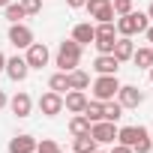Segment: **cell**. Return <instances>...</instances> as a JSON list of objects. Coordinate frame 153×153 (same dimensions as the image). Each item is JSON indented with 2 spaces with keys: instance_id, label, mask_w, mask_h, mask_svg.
<instances>
[{
  "instance_id": "cell-1",
  "label": "cell",
  "mask_w": 153,
  "mask_h": 153,
  "mask_svg": "<svg viewBox=\"0 0 153 153\" xmlns=\"http://www.w3.org/2000/svg\"><path fill=\"white\" fill-rule=\"evenodd\" d=\"M147 24H150L147 12H135V9H132V12H126V15H117L114 30H117V36H135V33H144Z\"/></svg>"
},
{
  "instance_id": "cell-2",
  "label": "cell",
  "mask_w": 153,
  "mask_h": 153,
  "mask_svg": "<svg viewBox=\"0 0 153 153\" xmlns=\"http://www.w3.org/2000/svg\"><path fill=\"white\" fill-rule=\"evenodd\" d=\"M57 69L60 72H72V69H78L81 63V45L75 42V39H63L60 48H57Z\"/></svg>"
},
{
  "instance_id": "cell-3",
  "label": "cell",
  "mask_w": 153,
  "mask_h": 153,
  "mask_svg": "<svg viewBox=\"0 0 153 153\" xmlns=\"http://www.w3.org/2000/svg\"><path fill=\"white\" fill-rule=\"evenodd\" d=\"M117 90H120L117 75H99V78L93 81V99H99V102L114 99V96H117Z\"/></svg>"
},
{
  "instance_id": "cell-4",
  "label": "cell",
  "mask_w": 153,
  "mask_h": 153,
  "mask_svg": "<svg viewBox=\"0 0 153 153\" xmlns=\"http://www.w3.org/2000/svg\"><path fill=\"white\" fill-rule=\"evenodd\" d=\"M114 42H117L114 21H111V24H96V36H93L96 51H99V54H111V51H114Z\"/></svg>"
},
{
  "instance_id": "cell-5",
  "label": "cell",
  "mask_w": 153,
  "mask_h": 153,
  "mask_svg": "<svg viewBox=\"0 0 153 153\" xmlns=\"http://www.w3.org/2000/svg\"><path fill=\"white\" fill-rule=\"evenodd\" d=\"M24 51H27V54H24V60H27V66H30V69H42V66H48V60H51V51H48V45H45V42H30Z\"/></svg>"
},
{
  "instance_id": "cell-6",
  "label": "cell",
  "mask_w": 153,
  "mask_h": 153,
  "mask_svg": "<svg viewBox=\"0 0 153 153\" xmlns=\"http://www.w3.org/2000/svg\"><path fill=\"white\" fill-rule=\"evenodd\" d=\"M84 9L90 12V18H96L99 24H111L117 15H114V6H111V0H87Z\"/></svg>"
},
{
  "instance_id": "cell-7",
  "label": "cell",
  "mask_w": 153,
  "mask_h": 153,
  "mask_svg": "<svg viewBox=\"0 0 153 153\" xmlns=\"http://www.w3.org/2000/svg\"><path fill=\"white\" fill-rule=\"evenodd\" d=\"M90 135H93L96 144H114L117 141V126L111 120H96V123H90Z\"/></svg>"
},
{
  "instance_id": "cell-8",
  "label": "cell",
  "mask_w": 153,
  "mask_h": 153,
  "mask_svg": "<svg viewBox=\"0 0 153 153\" xmlns=\"http://www.w3.org/2000/svg\"><path fill=\"white\" fill-rule=\"evenodd\" d=\"M117 102L123 105V111H126V108H138V105L144 102V93H141L135 84H120V90H117Z\"/></svg>"
},
{
  "instance_id": "cell-9",
  "label": "cell",
  "mask_w": 153,
  "mask_h": 153,
  "mask_svg": "<svg viewBox=\"0 0 153 153\" xmlns=\"http://www.w3.org/2000/svg\"><path fill=\"white\" fill-rule=\"evenodd\" d=\"M39 111H42L45 117H57V114L63 111V93H54V90L42 93V96H39Z\"/></svg>"
},
{
  "instance_id": "cell-10",
  "label": "cell",
  "mask_w": 153,
  "mask_h": 153,
  "mask_svg": "<svg viewBox=\"0 0 153 153\" xmlns=\"http://www.w3.org/2000/svg\"><path fill=\"white\" fill-rule=\"evenodd\" d=\"M3 72L9 75L15 84H18V81H24V78H27L30 66H27V60H24V57H18V54H15V57H6V69H3Z\"/></svg>"
},
{
  "instance_id": "cell-11",
  "label": "cell",
  "mask_w": 153,
  "mask_h": 153,
  "mask_svg": "<svg viewBox=\"0 0 153 153\" xmlns=\"http://www.w3.org/2000/svg\"><path fill=\"white\" fill-rule=\"evenodd\" d=\"M9 42L15 45V48H27L30 42H33V30L27 27V24H9Z\"/></svg>"
},
{
  "instance_id": "cell-12",
  "label": "cell",
  "mask_w": 153,
  "mask_h": 153,
  "mask_svg": "<svg viewBox=\"0 0 153 153\" xmlns=\"http://www.w3.org/2000/svg\"><path fill=\"white\" fill-rule=\"evenodd\" d=\"M9 111H12L15 117H30V111H33V99H30V93L18 90V93L9 99Z\"/></svg>"
},
{
  "instance_id": "cell-13",
  "label": "cell",
  "mask_w": 153,
  "mask_h": 153,
  "mask_svg": "<svg viewBox=\"0 0 153 153\" xmlns=\"http://www.w3.org/2000/svg\"><path fill=\"white\" fill-rule=\"evenodd\" d=\"M84 105H87V93H84V90H66V96H63V108H66L69 114H81Z\"/></svg>"
},
{
  "instance_id": "cell-14",
  "label": "cell",
  "mask_w": 153,
  "mask_h": 153,
  "mask_svg": "<svg viewBox=\"0 0 153 153\" xmlns=\"http://www.w3.org/2000/svg\"><path fill=\"white\" fill-rule=\"evenodd\" d=\"M93 69H96V75H117V69H120V60H117L114 54H96V60H93Z\"/></svg>"
},
{
  "instance_id": "cell-15",
  "label": "cell",
  "mask_w": 153,
  "mask_h": 153,
  "mask_svg": "<svg viewBox=\"0 0 153 153\" xmlns=\"http://www.w3.org/2000/svg\"><path fill=\"white\" fill-rule=\"evenodd\" d=\"M93 36H96V27H93L90 21H81V24H75V27H72V39L78 42L81 48H84V45H90V42H93Z\"/></svg>"
},
{
  "instance_id": "cell-16",
  "label": "cell",
  "mask_w": 153,
  "mask_h": 153,
  "mask_svg": "<svg viewBox=\"0 0 153 153\" xmlns=\"http://www.w3.org/2000/svg\"><path fill=\"white\" fill-rule=\"evenodd\" d=\"M132 51H135V42H132V36H117V42H114V57L120 60V63H126V60H132Z\"/></svg>"
},
{
  "instance_id": "cell-17",
  "label": "cell",
  "mask_w": 153,
  "mask_h": 153,
  "mask_svg": "<svg viewBox=\"0 0 153 153\" xmlns=\"http://www.w3.org/2000/svg\"><path fill=\"white\" fill-rule=\"evenodd\" d=\"M9 153H36V138L33 135H15V138H9Z\"/></svg>"
},
{
  "instance_id": "cell-18",
  "label": "cell",
  "mask_w": 153,
  "mask_h": 153,
  "mask_svg": "<svg viewBox=\"0 0 153 153\" xmlns=\"http://www.w3.org/2000/svg\"><path fill=\"white\" fill-rule=\"evenodd\" d=\"M66 81H69V90H87L90 87V75L84 69H72V72H66Z\"/></svg>"
},
{
  "instance_id": "cell-19",
  "label": "cell",
  "mask_w": 153,
  "mask_h": 153,
  "mask_svg": "<svg viewBox=\"0 0 153 153\" xmlns=\"http://www.w3.org/2000/svg\"><path fill=\"white\" fill-rule=\"evenodd\" d=\"M99 144L93 141V135L87 132V135H75V141H72V153H93Z\"/></svg>"
},
{
  "instance_id": "cell-20",
  "label": "cell",
  "mask_w": 153,
  "mask_h": 153,
  "mask_svg": "<svg viewBox=\"0 0 153 153\" xmlns=\"http://www.w3.org/2000/svg\"><path fill=\"white\" fill-rule=\"evenodd\" d=\"M123 117V105L117 102V99H108V102H102V120H111V123H117Z\"/></svg>"
},
{
  "instance_id": "cell-21",
  "label": "cell",
  "mask_w": 153,
  "mask_h": 153,
  "mask_svg": "<svg viewBox=\"0 0 153 153\" xmlns=\"http://www.w3.org/2000/svg\"><path fill=\"white\" fill-rule=\"evenodd\" d=\"M132 63L138 69H150L153 66V48H135L132 51Z\"/></svg>"
},
{
  "instance_id": "cell-22",
  "label": "cell",
  "mask_w": 153,
  "mask_h": 153,
  "mask_svg": "<svg viewBox=\"0 0 153 153\" xmlns=\"http://www.w3.org/2000/svg\"><path fill=\"white\" fill-rule=\"evenodd\" d=\"M135 141H138V126H120L117 129V144L135 147Z\"/></svg>"
},
{
  "instance_id": "cell-23",
  "label": "cell",
  "mask_w": 153,
  "mask_h": 153,
  "mask_svg": "<svg viewBox=\"0 0 153 153\" xmlns=\"http://www.w3.org/2000/svg\"><path fill=\"white\" fill-rule=\"evenodd\" d=\"M69 132H72V138H75V135H87V132H90V120H87L84 114H75V117L69 120Z\"/></svg>"
},
{
  "instance_id": "cell-24",
  "label": "cell",
  "mask_w": 153,
  "mask_h": 153,
  "mask_svg": "<svg viewBox=\"0 0 153 153\" xmlns=\"http://www.w3.org/2000/svg\"><path fill=\"white\" fill-rule=\"evenodd\" d=\"M90 123H96V120H102V102L99 99H87V105H84V111H81Z\"/></svg>"
},
{
  "instance_id": "cell-25",
  "label": "cell",
  "mask_w": 153,
  "mask_h": 153,
  "mask_svg": "<svg viewBox=\"0 0 153 153\" xmlns=\"http://www.w3.org/2000/svg\"><path fill=\"white\" fill-rule=\"evenodd\" d=\"M135 153H150L153 150V141H150V132L144 129V126H138V141H135V147H132Z\"/></svg>"
},
{
  "instance_id": "cell-26",
  "label": "cell",
  "mask_w": 153,
  "mask_h": 153,
  "mask_svg": "<svg viewBox=\"0 0 153 153\" xmlns=\"http://www.w3.org/2000/svg\"><path fill=\"white\" fill-rule=\"evenodd\" d=\"M48 90H54V93H66V90H69L66 72H54V75H51V78H48Z\"/></svg>"
},
{
  "instance_id": "cell-27",
  "label": "cell",
  "mask_w": 153,
  "mask_h": 153,
  "mask_svg": "<svg viewBox=\"0 0 153 153\" xmlns=\"http://www.w3.org/2000/svg\"><path fill=\"white\" fill-rule=\"evenodd\" d=\"M3 12H6V21H9V24H18V21H24V18H27V12L21 9V3H9Z\"/></svg>"
},
{
  "instance_id": "cell-28",
  "label": "cell",
  "mask_w": 153,
  "mask_h": 153,
  "mask_svg": "<svg viewBox=\"0 0 153 153\" xmlns=\"http://www.w3.org/2000/svg\"><path fill=\"white\" fill-rule=\"evenodd\" d=\"M36 153H63V150H60V144H57V141L42 138V141H36Z\"/></svg>"
},
{
  "instance_id": "cell-29",
  "label": "cell",
  "mask_w": 153,
  "mask_h": 153,
  "mask_svg": "<svg viewBox=\"0 0 153 153\" xmlns=\"http://www.w3.org/2000/svg\"><path fill=\"white\" fill-rule=\"evenodd\" d=\"M18 3H21V9L27 15H39L42 12V0H18Z\"/></svg>"
},
{
  "instance_id": "cell-30",
  "label": "cell",
  "mask_w": 153,
  "mask_h": 153,
  "mask_svg": "<svg viewBox=\"0 0 153 153\" xmlns=\"http://www.w3.org/2000/svg\"><path fill=\"white\" fill-rule=\"evenodd\" d=\"M111 6H114V15H126L132 12V0H111Z\"/></svg>"
},
{
  "instance_id": "cell-31",
  "label": "cell",
  "mask_w": 153,
  "mask_h": 153,
  "mask_svg": "<svg viewBox=\"0 0 153 153\" xmlns=\"http://www.w3.org/2000/svg\"><path fill=\"white\" fill-rule=\"evenodd\" d=\"M84 3H87V0H66L69 9H84Z\"/></svg>"
},
{
  "instance_id": "cell-32",
  "label": "cell",
  "mask_w": 153,
  "mask_h": 153,
  "mask_svg": "<svg viewBox=\"0 0 153 153\" xmlns=\"http://www.w3.org/2000/svg\"><path fill=\"white\" fill-rule=\"evenodd\" d=\"M111 153H135V150H132V147H126V144H114V150H111Z\"/></svg>"
},
{
  "instance_id": "cell-33",
  "label": "cell",
  "mask_w": 153,
  "mask_h": 153,
  "mask_svg": "<svg viewBox=\"0 0 153 153\" xmlns=\"http://www.w3.org/2000/svg\"><path fill=\"white\" fill-rule=\"evenodd\" d=\"M6 105H9V96H6L3 90H0V108H6Z\"/></svg>"
},
{
  "instance_id": "cell-34",
  "label": "cell",
  "mask_w": 153,
  "mask_h": 153,
  "mask_svg": "<svg viewBox=\"0 0 153 153\" xmlns=\"http://www.w3.org/2000/svg\"><path fill=\"white\" fill-rule=\"evenodd\" d=\"M144 36H147V42H153V24H147V30H144Z\"/></svg>"
},
{
  "instance_id": "cell-35",
  "label": "cell",
  "mask_w": 153,
  "mask_h": 153,
  "mask_svg": "<svg viewBox=\"0 0 153 153\" xmlns=\"http://www.w3.org/2000/svg\"><path fill=\"white\" fill-rule=\"evenodd\" d=\"M6 69V54H0V72Z\"/></svg>"
},
{
  "instance_id": "cell-36",
  "label": "cell",
  "mask_w": 153,
  "mask_h": 153,
  "mask_svg": "<svg viewBox=\"0 0 153 153\" xmlns=\"http://www.w3.org/2000/svg\"><path fill=\"white\" fill-rule=\"evenodd\" d=\"M9 3H12V0H0V9H6V6H9Z\"/></svg>"
},
{
  "instance_id": "cell-37",
  "label": "cell",
  "mask_w": 153,
  "mask_h": 153,
  "mask_svg": "<svg viewBox=\"0 0 153 153\" xmlns=\"http://www.w3.org/2000/svg\"><path fill=\"white\" fill-rule=\"evenodd\" d=\"M147 18H150V21H153V3H150V9H147Z\"/></svg>"
},
{
  "instance_id": "cell-38",
  "label": "cell",
  "mask_w": 153,
  "mask_h": 153,
  "mask_svg": "<svg viewBox=\"0 0 153 153\" xmlns=\"http://www.w3.org/2000/svg\"><path fill=\"white\" fill-rule=\"evenodd\" d=\"M150 84H153V66H150Z\"/></svg>"
},
{
  "instance_id": "cell-39",
  "label": "cell",
  "mask_w": 153,
  "mask_h": 153,
  "mask_svg": "<svg viewBox=\"0 0 153 153\" xmlns=\"http://www.w3.org/2000/svg\"><path fill=\"white\" fill-rule=\"evenodd\" d=\"M93 153H105V150H99V147H96V150H93Z\"/></svg>"
},
{
  "instance_id": "cell-40",
  "label": "cell",
  "mask_w": 153,
  "mask_h": 153,
  "mask_svg": "<svg viewBox=\"0 0 153 153\" xmlns=\"http://www.w3.org/2000/svg\"><path fill=\"white\" fill-rule=\"evenodd\" d=\"M150 141H153V132H150Z\"/></svg>"
}]
</instances>
